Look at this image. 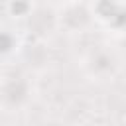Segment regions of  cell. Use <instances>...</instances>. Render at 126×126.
<instances>
[{
  "mask_svg": "<svg viewBox=\"0 0 126 126\" xmlns=\"http://www.w3.org/2000/svg\"><path fill=\"white\" fill-rule=\"evenodd\" d=\"M8 10H10L12 16H26L28 10H30V4L26 0H12L10 6H8Z\"/></svg>",
  "mask_w": 126,
  "mask_h": 126,
  "instance_id": "6da1fadb",
  "label": "cell"
}]
</instances>
